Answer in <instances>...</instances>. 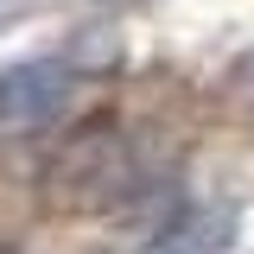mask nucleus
Wrapping results in <instances>:
<instances>
[{"mask_svg": "<svg viewBox=\"0 0 254 254\" xmlns=\"http://www.w3.org/2000/svg\"><path fill=\"white\" fill-rule=\"evenodd\" d=\"M64 95H70V70L64 64H13V70H0V127L45 121Z\"/></svg>", "mask_w": 254, "mask_h": 254, "instance_id": "obj_1", "label": "nucleus"}, {"mask_svg": "<svg viewBox=\"0 0 254 254\" xmlns=\"http://www.w3.org/2000/svg\"><path fill=\"white\" fill-rule=\"evenodd\" d=\"M229 242H235L229 210H185L146 242V254H229Z\"/></svg>", "mask_w": 254, "mask_h": 254, "instance_id": "obj_2", "label": "nucleus"}]
</instances>
